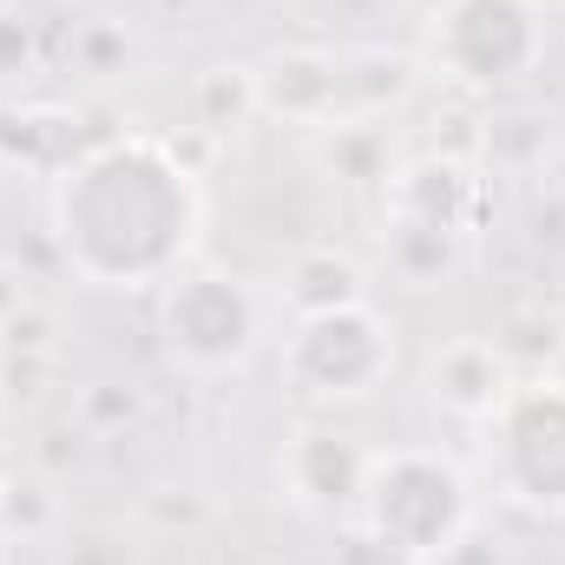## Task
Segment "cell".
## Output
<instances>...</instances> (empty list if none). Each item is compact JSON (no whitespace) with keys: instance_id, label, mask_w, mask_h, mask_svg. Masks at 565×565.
Returning a JSON list of instances; mask_svg holds the SVG:
<instances>
[{"instance_id":"obj_17","label":"cell","mask_w":565,"mask_h":565,"mask_svg":"<svg viewBox=\"0 0 565 565\" xmlns=\"http://www.w3.org/2000/svg\"><path fill=\"white\" fill-rule=\"evenodd\" d=\"M7 540H13V533H7V520H0V565H7Z\"/></svg>"},{"instance_id":"obj_1","label":"cell","mask_w":565,"mask_h":565,"mask_svg":"<svg viewBox=\"0 0 565 565\" xmlns=\"http://www.w3.org/2000/svg\"><path fill=\"white\" fill-rule=\"evenodd\" d=\"M204 198L164 139H106L60 164L53 237L66 264L106 289H158L198 250Z\"/></svg>"},{"instance_id":"obj_6","label":"cell","mask_w":565,"mask_h":565,"mask_svg":"<svg viewBox=\"0 0 565 565\" xmlns=\"http://www.w3.org/2000/svg\"><path fill=\"white\" fill-rule=\"evenodd\" d=\"M487 473L507 500L565 513V395L553 382H513L487 415Z\"/></svg>"},{"instance_id":"obj_13","label":"cell","mask_w":565,"mask_h":565,"mask_svg":"<svg viewBox=\"0 0 565 565\" xmlns=\"http://www.w3.org/2000/svg\"><path fill=\"white\" fill-rule=\"evenodd\" d=\"M26 66V26L20 20H0V79H13Z\"/></svg>"},{"instance_id":"obj_12","label":"cell","mask_w":565,"mask_h":565,"mask_svg":"<svg viewBox=\"0 0 565 565\" xmlns=\"http://www.w3.org/2000/svg\"><path fill=\"white\" fill-rule=\"evenodd\" d=\"M66 565H132V559H126V546H119V540L86 533V540H73V546H66Z\"/></svg>"},{"instance_id":"obj_16","label":"cell","mask_w":565,"mask_h":565,"mask_svg":"<svg viewBox=\"0 0 565 565\" xmlns=\"http://www.w3.org/2000/svg\"><path fill=\"white\" fill-rule=\"evenodd\" d=\"M7 487H13V467H7V454H0V493H7Z\"/></svg>"},{"instance_id":"obj_14","label":"cell","mask_w":565,"mask_h":565,"mask_svg":"<svg viewBox=\"0 0 565 565\" xmlns=\"http://www.w3.org/2000/svg\"><path fill=\"white\" fill-rule=\"evenodd\" d=\"M13 316H26V282H20V270L0 264V335L13 329Z\"/></svg>"},{"instance_id":"obj_5","label":"cell","mask_w":565,"mask_h":565,"mask_svg":"<svg viewBox=\"0 0 565 565\" xmlns=\"http://www.w3.org/2000/svg\"><path fill=\"white\" fill-rule=\"evenodd\" d=\"M395 369V329L375 302H342L296 316L282 342V375L309 402H369Z\"/></svg>"},{"instance_id":"obj_10","label":"cell","mask_w":565,"mask_h":565,"mask_svg":"<svg viewBox=\"0 0 565 565\" xmlns=\"http://www.w3.org/2000/svg\"><path fill=\"white\" fill-rule=\"evenodd\" d=\"M282 296H289L296 316H316V309L369 302V282H362V264H349V257H335V250H309V257H296Z\"/></svg>"},{"instance_id":"obj_4","label":"cell","mask_w":565,"mask_h":565,"mask_svg":"<svg viewBox=\"0 0 565 565\" xmlns=\"http://www.w3.org/2000/svg\"><path fill=\"white\" fill-rule=\"evenodd\" d=\"M427 60L467 93H500L546 60V20L533 0H440L427 13Z\"/></svg>"},{"instance_id":"obj_2","label":"cell","mask_w":565,"mask_h":565,"mask_svg":"<svg viewBox=\"0 0 565 565\" xmlns=\"http://www.w3.org/2000/svg\"><path fill=\"white\" fill-rule=\"evenodd\" d=\"M355 520H362V533H369L388 559L427 565V559H447V553L467 540V526H473V493H467V473H460L447 454L388 447V454H369Z\"/></svg>"},{"instance_id":"obj_15","label":"cell","mask_w":565,"mask_h":565,"mask_svg":"<svg viewBox=\"0 0 565 565\" xmlns=\"http://www.w3.org/2000/svg\"><path fill=\"white\" fill-rule=\"evenodd\" d=\"M540 382H553V388L565 395V342L553 349V355H546V369H540Z\"/></svg>"},{"instance_id":"obj_11","label":"cell","mask_w":565,"mask_h":565,"mask_svg":"<svg viewBox=\"0 0 565 565\" xmlns=\"http://www.w3.org/2000/svg\"><path fill=\"white\" fill-rule=\"evenodd\" d=\"M250 113H264V93H257V73H250V66H211V73L198 79V119H204L211 132H231V126H244Z\"/></svg>"},{"instance_id":"obj_8","label":"cell","mask_w":565,"mask_h":565,"mask_svg":"<svg viewBox=\"0 0 565 565\" xmlns=\"http://www.w3.org/2000/svg\"><path fill=\"white\" fill-rule=\"evenodd\" d=\"M427 388H434V402H440L447 415L487 422V415L507 402L513 375H507V355H500L493 342H447V349L434 355V369H427Z\"/></svg>"},{"instance_id":"obj_7","label":"cell","mask_w":565,"mask_h":565,"mask_svg":"<svg viewBox=\"0 0 565 565\" xmlns=\"http://www.w3.org/2000/svg\"><path fill=\"white\" fill-rule=\"evenodd\" d=\"M282 493L316 513V520H342L355 513L362 500V473H369V447H355L349 434L335 427H302L289 447H282Z\"/></svg>"},{"instance_id":"obj_3","label":"cell","mask_w":565,"mask_h":565,"mask_svg":"<svg viewBox=\"0 0 565 565\" xmlns=\"http://www.w3.org/2000/svg\"><path fill=\"white\" fill-rule=\"evenodd\" d=\"M158 335L164 355L191 375H237L264 349V296L237 270L184 264L158 282Z\"/></svg>"},{"instance_id":"obj_9","label":"cell","mask_w":565,"mask_h":565,"mask_svg":"<svg viewBox=\"0 0 565 565\" xmlns=\"http://www.w3.org/2000/svg\"><path fill=\"white\" fill-rule=\"evenodd\" d=\"M264 113L282 119H335L342 113V60L329 53H282L257 73Z\"/></svg>"}]
</instances>
